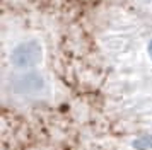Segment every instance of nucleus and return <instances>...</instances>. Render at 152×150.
Segmentation results:
<instances>
[{
  "label": "nucleus",
  "instance_id": "obj_1",
  "mask_svg": "<svg viewBox=\"0 0 152 150\" xmlns=\"http://www.w3.org/2000/svg\"><path fill=\"white\" fill-rule=\"evenodd\" d=\"M43 60V46L38 39H26L21 41L10 53V61L15 68H28L36 67Z\"/></svg>",
  "mask_w": 152,
  "mask_h": 150
},
{
  "label": "nucleus",
  "instance_id": "obj_2",
  "mask_svg": "<svg viewBox=\"0 0 152 150\" xmlns=\"http://www.w3.org/2000/svg\"><path fill=\"white\" fill-rule=\"evenodd\" d=\"M10 89L19 95H36L46 89V79L39 72L28 70L10 79Z\"/></svg>",
  "mask_w": 152,
  "mask_h": 150
}]
</instances>
